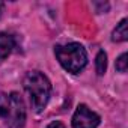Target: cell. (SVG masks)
Instances as JSON below:
<instances>
[{
	"mask_svg": "<svg viewBox=\"0 0 128 128\" xmlns=\"http://www.w3.org/2000/svg\"><path fill=\"white\" fill-rule=\"evenodd\" d=\"M24 89L29 95L32 108L35 112H42L50 100L51 84L50 80L39 71H30L26 74L23 80Z\"/></svg>",
	"mask_w": 128,
	"mask_h": 128,
	"instance_id": "cell-1",
	"label": "cell"
},
{
	"mask_svg": "<svg viewBox=\"0 0 128 128\" xmlns=\"http://www.w3.org/2000/svg\"><path fill=\"white\" fill-rule=\"evenodd\" d=\"M0 118L9 128H23L26 124L24 101L17 92L0 94Z\"/></svg>",
	"mask_w": 128,
	"mask_h": 128,
	"instance_id": "cell-2",
	"label": "cell"
},
{
	"mask_svg": "<svg viewBox=\"0 0 128 128\" xmlns=\"http://www.w3.org/2000/svg\"><path fill=\"white\" fill-rule=\"evenodd\" d=\"M56 57L60 62V65L65 68L68 72L77 74L80 72L88 63V54L83 45L77 42H71L66 45H57L56 50Z\"/></svg>",
	"mask_w": 128,
	"mask_h": 128,
	"instance_id": "cell-3",
	"label": "cell"
},
{
	"mask_svg": "<svg viewBox=\"0 0 128 128\" xmlns=\"http://www.w3.org/2000/svg\"><path fill=\"white\" fill-rule=\"evenodd\" d=\"M100 125V116L89 110L88 106L80 104L72 116V128H96Z\"/></svg>",
	"mask_w": 128,
	"mask_h": 128,
	"instance_id": "cell-4",
	"label": "cell"
},
{
	"mask_svg": "<svg viewBox=\"0 0 128 128\" xmlns=\"http://www.w3.org/2000/svg\"><path fill=\"white\" fill-rule=\"evenodd\" d=\"M15 47V41L8 33H0V60L6 59Z\"/></svg>",
	"mask_w": 128,
	"mask_h": 128,
	"instance_id": "cell-5",
	"label": "cell"
},
{
	"mask_svg": "<svg viewBox=\"0 0 128 128\" xmlns=\"http://www.w3.org/2000/svg\"><path fill=\"white\" fill-rule=\"evenodd\" d=\"M126 39H128V21L124 18L116 26V29L113 30V41L122 42V41H126Z\"/></svg>",
	"mask_w": 128,
	"mask_h": 128,
	"instance_id": "cell-6",
	"label": "cell"
},
{
	"mask_svg": "<svg viewBox=\"0 0 128 128\" xmlns=\"http://www.w3.org/2000/svg\"><path fill=\"white\" fill-rule=\"evenodd\" d=\"M95 65H96V74L102 76L107 70V54L104 51H100L96 54V60H95Z\"/></svg>",
	"mask_w": 128,
	"mask_h": 128,
	"instance_id": "cell-7",
	"label": "cell"
},
{
	"mask_svg": "<svg viewBox=\"0 0 128 128\" xmlns=\"http://www.w3.org/2000/svg\"><path fill=\"white\" fill-rule=\"evenodd\" d=\"M126 53H124V54H120L119 56V59L116 60V70L119 71V72H126V68H128V60H126Z\"/></svg>",
	"mask_w": 128,
	"mask_h": 128,
	"instance_id": "cell-8",
	"label": "cell"
},
{
	"mask_svg": "<svg viewBox=\"0 0 128 128\" xmlns=\"http://www.w3.org/2000/svg\"><path fill=\"white\" fill-rule=\"evenodd\" d=\"M47 128H65V126H63V124L62 122H59V120H54V122H51Z\"/></svg>",
	"mask_w": 128,
	"mask_h": 128,
	"instance_id": "cell-9",
	"label": "cell"
},
{
	"mask_svg": "<svg viewBox=\"0 0 128 128\" xmlns=\"http://www.w3.org/2000/svg\"><path fill=\"white\" fill-rule=\"evenodd\" d=\"M3 11H5V5H3V3H0V17L3 15Z\"/></svg>",
	"mask_w": 128,
	"mask_h": 128,
	"instance_id": "cell-10",
	"label": "cell"
}]
</instances>
